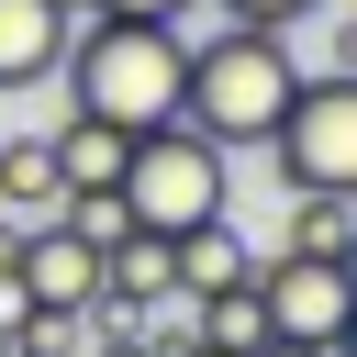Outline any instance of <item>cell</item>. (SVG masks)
Listing matches in <instances>:
<instances>
[{"label":"cell","mask_w":357,"mask_h":357,"mask_svg":"<svg viewBox=\"0 0 357 357\" xmlns=\"http://www.w3.org/2000/svg\"><path fill=\"white\" fill-rule=\"evenodd\" d=\"M223 22H257V33H290L301 11H324V0H212Z\"/></svg>","instance_id":"obj_14"},{"label":"cell","mask_w":357,"mask_h":357,"mask_svg":"<svg viewBox=\"0 0 357 357\" xmlns=\"http://www.w3.org/2000/svg\"><path fill=\"white\" fill-rule=\"evenodd\" d=\"M290 257H357V190H301Z\"/></svg>","instance_id":"obj_13"},{"label":"cell","mask_w":357,"mask_h":357,"mask_svg":"<svg viewBox=\"0 0 357 357\" xmlns=\"http://www.w3.org/2000/svg\"><path fill=\"white\" fill-rule=\"evenodd\" d=\"M178 67H190V33L178 22H134V11H78L56 78H67V112L112 123V134H156L178 123Z\"/></svg>","instance_id":"obj_1"},{"label":"cell","mask_w":357,"mask_h":357,"mask_svg":"<svg viewBox=\"0 0 357 357\" xmlns=\"http://www.w3.org/2000/svg\"><path fill=\"white\" fill-rule=\"evenodd\" d=\"M245 268H257V245L234 234V212H212V223L167 234V279H178V301H201V290H223V279H245Z\"/></svg>","instance_id":"obj_9"},{"label":"cell","mask_w":357,"mask_h":357,"mask_svg":"<svg viewBox=\"0 0 357 357\" xmlns=\"http://www.w3.org/2000/svg\"><path fill=\"white\" fill-rule=\"evenodd\" d=\"M45 156H56V201H67V190H123V156H134V134H112V123L67 112V123L45 134Z\"/></svg>","instance_id":"obj_8"},{"label":"cell","mask_w":357,"mask_h":357,"mask_svg":"<svg viewBox=\"0 0 357 357\" xmlns=\"http://www.w3.org/2000/svg\"><path fill=\"white\" fill-rule=\"evenodd\" d=\"M0 212H11V223H45V212H56V156H45V134H11V145H0Z\"/></svg>","instance_id":"obj_12"},{"label":"cell","mask_w":357,"mask_h":357,"mask_svg":"<svg viewBox=\"0 0 357 357\" xmlns=\"http://www.w3.org/2000/svg\"><path fill=\"white\" fill-rule=\"evenodd\" d=\"M100 301H112V312H156V301H178V279H167V234H123V245H100Z\"/></svg>","instance_id":"obj_10"},{"label":"cell","mask_w":357,"mask_h":357,"mask_svg":"<svg viewBox=\"0 0 357 357\" xmlns=\"http://www.w3.org/2000/svg\"><path fill=\"white\" fill-rule=\"evenodd\" d=\"M257 357H346V346H279V335H268V346H257Z\"/></svg>","instance_id":"obj_19"},{"label":"cell","mask_w":357,"mask_h":357,"mask_svg":"<svg viewBox=\"0 0 357 357\" xmlns=\"http://www.w3.org/2000/svg\"><path fill=\"white\" fill-rule=\"evenodd\" d=\"M190 335H201V346H223V357H257V346H268L257 268H245V279H223V290H201V301H190Z\"/></svg>","instance_id":"obj_11"},{"label":"cell","mask_w":357,"mask_h":357,"mask_svg":"<svg viewBox=\"0 0 357 357\" xmlns=\"http://www.w3.org/2000/svg\"><path fill=\"white\" fill-rule=\"evenodd\" d=\"M268 156H279L290 190H357V78L346 67L301 78L279 100V123H268Z\"/></svg>","instance_id":"obj_4"},{"label":"cell","mask_w":357,"mask_h":357,"mask_svg":"<svg viewBox=\"0 0 357 357\" xmlns=\"http://www.w3.org/2000/svg\"><path fill=\"white\" fill-rule=\"evenodd\" d=\"M0 357H11V346H0Z\"/></svg>","instance_id":"obj_21"},{"label":"cell","mask_w":357,"mask_h":357,"mask_svg":"<svg viewBox=\"0 0 357 357\" xmlns=\"http://www.w3.org/2000/svg\"><path fill=\"white\" fill-rule=\"evenodd\" d=\"M78 33V0H0V89H45Z\"/></svg>","instance_id":"obj_7"},{"label":"cell","mask_w":357,"mask_h":357,"mask_svg":"<svg viewBox=\"0 0 357 357\" xmlns=\"http://www.w3.org/2000/svg\"><path fill=\"white\" fill-rule=\"evenodd\" d=\"M11 257H22V223H11V212H0V279H11Z\"/></svg>","instance_id":"obj_18"},{"label":"cell","mask_w":357,"mask_h":357,"mask_svg":"<svg viewBox=\"0 0 357 357\" xmlns=\"http://www.w3.org/2000/svg\"><path fill=\"white\" fill-rule=\"evenodd\" d=\"M78 11H134V22H178L190 0H78Z\"/></svg>","instance_id":"obj_15"},{"label":"cell","mask_w":357,"mask_h":357,"mask_svg":"<svg viewBox=\"0 0 357 357\" xmlns=\"http://www.w3.org/2000/svg\"><path fill=\"white\" fill-rule=\"evenodd\" d=\"M257 301L279 346H346L357 335V257H257Z\"/></svg>","instance_id":"obj_5"},{"label":"cell","mask_w":357,"mask_h":357,"mask_svg":"<svg viewBox=\"0 0 357 357\" xmlns=\"http://www.w3.org/2000/svg\"><path fill=\"white\" fill-rule=\"evenodd\" d=\"M11 279H22V301H33V312H89V301H100V245H89V234H67V223L45 212V223H22Z\"/></svg>","instance_id":"obj_6"},{"label":"cell","mask_w":357,"mask_h":357,"mask_svg":"<svg viewBox=\"0 0 357 357\" xmlns=\"http://www.w3.org/2000/svg\"><path fill=\"white\" fill-rule=\"evenodd\" d=\"M290 89H301L290 33L223 22V33H201V45H190V67H178V123H201V134L234 156V145H268V123H279V100H290Z\"/></svg>","instance_id":"obj_2"},{"label":"cell","mask_w":357,"mask_h":357,"mask_svg":"<svg viewBox=\"0 0 357 357\" xmlns=\"http://www.w3.org/2000/svg\"><path fill=\"white\" fill-rule=\"evenodd\" d=\"M123 212H134V234H190V223L234 212V156L201 123H156L123 156Z\"/></svg>","instance_id":"obj_3"},{"label":"cell","mask_w":357,"mask_h":357,"mask_svg":"<svg viewBox=\"0 0 357 357\" xmlns=\"http://www.w3.org/2000/svg\"><path fill=\"white\" fill-rule=\"evenodd\" d=\"M22 324H33V301H22V279H0V346H11Z\"/></svg>","instance_id":"obj_16"},{"label":"cell","mask_w":357,"mask_h":357,"mask_svg":"<svg viewBox=\"0 0 357 357\" xmlns=\"http://www.w3.org/2000/svg\"><path fill=\"white\" fill-rule=\"evenodd\" d=\"M89 357H156V346H145V335L123 324V335H89Z\"/></svg>","instance_id":"obj_17"},{"label":"cell","mask_w":357,"mask_h":357,"mask_svg":"<svg viewBox=\"0 0 357 357\" xmlns=\"http://www.w3.org/2000/svg\"><path fill=\"white\" fill-rule=\"evenodd\" d=\"M156 357H223V346H201V335H178V346H156Z\"/></svg>","instance_id":"obj_20"}]
</instances>
